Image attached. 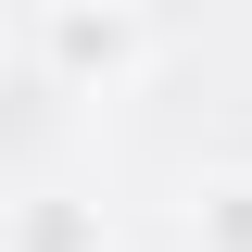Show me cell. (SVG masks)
<instances>
[{"instance_id":"2","label":"cell","mask_w":252,"mask_h":252,"mask_svg":"<svg viewBox=\"0 0 252 252\" xmlns=\"http://www.w3.org/2000/svg\"><path fill=\"white\" fill-rule=\"evenodd\" d=\"M13 252H114V240H101V215H89V202H63V189H38L26 215H13Z\"/></svg>"},{"instance_id":"3","label":"cell","mask_w":252,"mask_h":252,"mask_svg":"<svg viewBox=\"0 0 252 252\" xmlns=\"http://www.w3.org/2000/svg\"><path fill=\"white\" fill-rule=\"evenodd\" d=\"M189 227H202V252H252V177H215Z\"/></svg>"},{"instance_id":"1","label":"cell","mask_w":252,"mask_h":252,"mask_svg":"<svg viewBox=\"0 0 252 252\" xmlns=\"http://www.w3.org/2000/svg\"><path fill=\"white\" fill-rule=\"evenodd\" d=\"M26 38H38V63H51L63 89H114V76L152 63V13L139 0H51Z\"/></svg>"}]
</instances>
